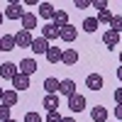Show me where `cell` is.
Returning a JSON list of instances; mask_svg holds the SVG:
<instances>
[{
    "instance_id": "d4e9b609",
    "label": "cell",
    "mask_w": 122,
    "mask_h": 122,
    "mask_svg": "<svg viewBox=\"0 0 122 122\" xmlns=\"http://www.w3.org/2000/svg\"><path fill=\"white\" fill-rule=\"evenodd\" d=\"M110 29H112V32H122V17H112V20H110Z\"/></svg>"
},
{
    "instance_id": "7402d4cb",
    "label": "cell",
    "mask_w": 122,
    "mask_h": 122,
    "mask_svg": "<svg viewBox=\"0 0 122 122\" xmlns=\"http://www.w3.org/2000/svg\"><path fill=\"white\" fill-rule=\"evenodd\" d=\"M15 103H17V90H5V93H3V105L12 107Z\"/></svg>"
},
{
    "instance_id": "4fadbf2b",
    "label": "cell",
    "mask_w": 122,
    "mask_h": 122,
    "mask_svg": "<svg viewBox=\"0 0 122 122\" xmlns=\"http://www.w3.org/2000/svg\"><path fill=\"white\" fill-rule=\"evenodd\" d=\"M61 61H64L66 66H73L78 61V51L76 49H66V51H61Z\"/></svg>"
},
{
    "instance_id": "74e56055",
    "label": "cell",
    "mask_w": 122,
    "mask_h": 122,
    "mask_svg": "<svg viewBox=\"0 0 122 122\" xmlns=\"http://www.w3.org/2000/svg\"><path fill=\"white\" fill-rule=\"evenodd\" d=\"M5 122H15V120H5Z\"/></svg>"
},
{
    "instance_id": "7a4b0ae2",
    "label": "cell",
    "mask_w": 122,
    "mask_h": 122,
    "mask_svg": "<svg viewBox=\"0 0 122 122\" xmlns=\"http://www.w3.org/2000/svg\"><path fill=\"white\" fill-rule=\"evenodd\" d=\"M83 107H86V98H83V95L73 93V95L68 98V110H71V112H81Z\"/></svg>"
},
{
    "instance_id": "4316f807",
    "label": "cell",
    "mask_w": 122,
    "mask_h": 122,
    "mask_svg": "<svg viewBox=\"0 0 122 122\" xmlns=\"http://www.w3.org/2000/svg\"><path fill=\"white\" fill-rule=\"evenodd\" d=\"M25 122H42V115H39V112H27Z\"/></svg>"
},
{
    "instance_id": "e0dca14e",
    "label": "cell",
    "mask_w": 122,
    "mask_h": 122,
    "mask_svg": "<svg viewBox=\"0 0 122 122\" xmlns=\"http://www.w3.org/2000/svg\"><path fill=\"white\" fill-rule=\"evenodd\" d=\"M12 86H15V90H27V88H29V76L17 73V76L12 78Z\"/></svg>"
},
{
    "instance_id": "5bb4252c",
    "label": "cell",
    "mask_w": 122,
    "mask_h": 122,
    "mask_svg": "<svg viewBox=\"0 0 122 122\" xmlns=\"http://www.w3.org/2000/svg\"><path fill=\"white\" fill-rule=\"evenodd\" d=\"M39 15H42L44 20H54L56 10H54V5H51V3H39Z\"/></svg>"
},
{
    "instance_id": "e575fe53",
    "label": "cell",
    "mask_w": 122,
    "mask_h": 122,
    "mask_svg": "<svg viewBox=\"0 0 122 122\" xmlns=\"http://www.w3.org/2000/svg\"><path fill=\"white\" fill-rule=\"evenodd\" d=\"M3 20H5V15H3V12H0V25H3Z\"/></svg>"
},
{
    "instance_id": "9a60e30c",
    "label": "cell",
    "mask_w": 122,
    "mask_h": 122,
    "mask_svg": "<svg viewBox=\"0 0 122 122\" xmlns=\"http://www.w3.org/2000/svg\"><path fill=\"white\" fill-rule=\"evenodd\" d=\"M86 86H88L90 90H100V88H103V76H98V73H90V76L86 78Z\"/></svg>"
},
{
    "instance_id": "f546056e",
    "label": "cell",
    "mask_w": 122,
    "mask_h": 122,
    "mask_svg": "<svg viewBox=\"0 0 122 122\" xmlns=\"http://www.w3.org/2000/svg\"><path fill=\"white\" fill-rule=\"evenodd\" d=\"M78 10H86V7H90V0H76V3H73Z\"/></svg>"
},
{
    "instance_id": "ab89813d",
    "label": "cell",
    "mask_w": 122,
    "mask_h": 122,
    "mask_svg": "<svg viewBox=\"0 0 122 122\" xmlns=\"http://www.w3.org/2000/svg\"><path fill=\"white\" fill-rule=\"evenodd\" d=\"M120 39H122V34H120Z\"/></svg>"
},
{
    "instance_id": "8d00e7d4",
    "label": "cell",
    "mask_w": 122,
    "mask_h": 122,
    "mask_svg": "<svg viewBox=\"0 0 122 122\" xmlns=\"http://www.w3.org/2000/svg\"><path fill=\"white\" fill-rule=\"evenodd\" d=\"M0 51H3V42H0Z\"/></svg>"
},
{
    "instance_id": "5b68a950",
    "label": "cell",
    "mask_w": 122,
    "mask_h": 122,
    "mask_svg": "<svg viewBox=\"0 0 122 122\" xmlns=\"http://www.w3.org/2000/svg\"><path fill=\"white\" fill-rule=\"evenodd\" d=\"M37 68L39 66H37L34 59H22V61H20V73H22V76H32Z\"/></svg>"
},
{
    "instance_id": "2e32d148",
    "label": "cell",
    "mask_w": 122,
    "mask_h": 122,
    "mask_svg": "<svg viewBox=\"0 0 122 122\" xmlns=\"http://www.w3.org/2000/svg\"><path fill=\"white\" fill-rule=\"evenodd\" d=\"M90 117H93L95 122H107V110L103 105H95L93 110H90Z\"/></svg>"
},
{
    "instance_id": "30bf717a",
    "label": "cell",
    "mask_w": 122,
    "mask_h": 122,
    "mask_svg": "<svg viewBox=\"0 0 122 122\" xmlns=\"http://www.w3.org/2000/svg\"><path fill=\"white\" fill-rule=\"evenodd\" d=\"M42 105L46 107V112H56L59 110V95H44Z\"/></svg>"
},
{
    "instance_id": "836d02e7",
    "label": "cell",
    "mask_w": 122,
    "mask_h": 122,
    "mask_svg": "<svg viewBox=\"0 0 122 122\" xmlns=\"http://www.w3.org/2000/svg\"><path fill=\"white\" fill-rule=\"evenodd\" d=\"M61 122H76L73 117H64V120H61Z\"/></svg>"
},
{
    "instance_id": "d590c367",
    "label": "cell",
    "mask_w": 122,
    "mask_h": 122,
    "mask_svg": "<svg viewBox=\"0 0 122 122\" xmlns=\"http://www.w3.org/2000/svg\"><path fill=\"white\" fill-rule=\"evenodd\" d=\"M3 93H5V90H3V88H0V100H3Z\"/></svg>"
},
{
    "instance_id": "d6a6232c",
    "label": "cell",
    "mask_w": 122,
    "mask_h": 122,
    "mask_svg": "<svg viewBox=\"0 0 122 122\" xmlns=\"http://www.w3.org/2000/svg\"><path fill=\"white\" fill-rule=\"evenodd\" d=\"M117 78H120V83H122V66L117 68Z\"/></svg>"
},
{
    "instance_id": "ffe728a7",
    "label": "cell",
    "mask_w": 122,
    "mask_h": 122,
    "mask_svg": "<svg viewBox=\"0 0 122 122\" xmlns=\"http://www.w3.org/2000/svg\"><path fill=\"white\" fill-rule=\"evenodd\" d=\"M44 90H46V95H56L59 93V81L56 78H46L44 81Z\"/></svg>"
},
{
    "instance_id": "1f68e13d",
    "label": "cell",
    "mask_w": 122,
    "mask_h": 122,
    "mask_svg": "<svg viewBox=\"0 0 122 122\" xmlns=\"http://www.w3.org/2000/svg\"><path fill=\"white\" fill-rule=\"evenodd\" d=\"M115 117H117V122H122V105L115 107Z\"/></svg>"
},
{
    "instance_id": "44dd1931",
    "label": "cell",
    "mask_w": 122,
    "mask_h": 122,
    "mask_svg": "<svg viewBox=\"0 0 122 122\" xmlns=\"http://www.w3.org/2000/svg\"><path fill=\"white\" fill-rule=\"evenodd\" d=\"M0 42H3V51H12L15 49V37L12 34H0Z\"/></svg>"
},
{
    "instance_id": "484cf974",
    "label": "cell",
    "mask_w": 122,
    "mask_h": 122,
    "mask_svg": "<svg viewBox=\"0 0 122 122\" xmlns=\"http://www.w3.org/2000/svg\"><path fill=\"white\" fill-rule=\"evenodd\" d=\"M5 120H10V107L0 103V122H5Z\"/></svg>"
},
{
    "instance_id": "603a6c76",
    "label": "cell",
    "mask_w": 122,
    "mask_h": 122,
    "mask_svg": "<svg viewBox=\"0 0 122 122\" xmlns=\"http://www.w3.org/2000/svg\"><path fill=\"white\" fill-rule=\"evenodd\" d=\"M83 29H86V32H95V29H98V20L95 17H86L83 20Z\"/></svg>"
},
{
    "instance_id": "f35d334b",
    "label": "cell",
    "mask_w": 122,
    "mask_h": 122,
    "mask_svg": "<svg viewBox=\"0 0 122 122\" xmlns=\"http://www.w3.org/2000/svg\"><path fill=\"white\" fill-rule=\"evenodd\" d=\"M120 61H122V51H120Z\"/></svg>"
},
{
    "instance_id": "9c48e42d",
    "label": "cell",
    "mask_w": 122,
    "mask_h": 122,
    "mask_svg": "<svg viewBox=\"0 0 122 122\" xmlns=\"http://www.w3.org/2000/svg\"><path fill=\"white\" fill-rule=\"evenodd\" d=\"M39 37H44L46 42H51V39H59V29H56L51 22H49V25H44V27H42V34H39Z\"/></svg>"
},
{
    "instance_id": "8992f818",
    "label": "cell",
    "mask_w": 122,
    "mask_h": 122,
    "mask_svg": "<svg viewBox=\"0 0 122 122\" xmlns=\"http://www.w3.org/2000/svg\"><path fill=\"white\" fill-rule=\"evenodd\" d=\"M59 37L64 39V42H73V39L78 37V29H76L73 25H66V27H61V29H59Z\"/></svg>"
},
{
    "instance_id": "d6986e66",
    "label": "cell",
    "mask_w": 122,
    "mask_h": 122,
    "mask_svg": "<svg viewBox=\"0 0 122 122\" xmlns=\"http://www.w3.org/2000/svg\"><path fill=\"white\" fill-rule=\"evenodd\" d=\"M56 29H61V27H66L68 25V15L64 12V10H56V15H54V22H51Z\"/></svg>"
},
{
    "instance_id": "52a82bcc",
    "label": "cell",
    "mask_w": 122,
    "mask_h": 122,
    "mask_svg": "<svg viewBox=\"0 0 122 122\" xmlns=\"http://www.w3.org/2000/svg\"><path fill=\"white\" fill-rule=\"evenodd\" d=\"M17 73H20L17 66H15V64H10V61H5V64L0 66V78H10V81H12Z\"/></svg>"
},
{
    "instance_id": "4dcf8cb0",
    "label": "cell",
    "mask_w": 122,
    "mask_h": 122,
    "mask_svg": "<svg viewBox=\"0 0 122 122\" xmlns=\"http://www.w3.org/2000/svg\"><path fill=\"white\" fill-rule=\"evenodd\" d=\"M115 103H117V105H122V88H117V90H115Z\"/></svg>"
},
{
    "instance_id": "83f0119b",
    "label": "cell",
    "mask_w": 122,
    "mask_h": 122,
    "mask_svg": "<svg viewBox=\"0 0 122 122\" xmlns=\"http://www.w3.org/2000/svg\"><path fill=\"white\" fill-rule=\"evenodd\" d=\"M90 5H93V7L98 10V12H103V10H107V3H105V0H95V3H90Z\"/></svg>"
},
{
    "instance_id": "7c38bea8",
    "label": "cell",
    "mask_w": 122,
    "mask_h": 122,
    "mask_svg": "<svg viewBox=\"0 0 122 122\" xmlns=\"http://www.w3.org/2000/svg\"><path fill=\"white\" fill-rule=\"evenodd\" d=\"M117 42H120V34H117V32H112V29H107V32L103 34V44H105V46L115 49V46H117Z\"/></svg>"
},
{
    "instance_id": "8fae6325",
    "label": "cell",
    "mask_w": 122,
    "mask_h": 122,
    "mask_svg": "<svg viewBox=\"0 0 122 122\" xmlns=\"http://www.w3.org/2000/svg\"><path fill=\"white\" fill-rule=\"evenodd\" d=\"M34 27H37V15L25 12V15H22V29H25V32H32Z\"/></svg>"
},
{
    "instance_id": "ba28073f",
    "label": "cell",
    "mask_w": 122,
    "mask_h": 122,
    "mask_svg": "<svg viewBox=\"0 0 122 122\" xmlns=\"http://www.w3.org/2000/svg\"><path fill=\"white\" fill-rule=\"evenodd\" d=\"M29 49H32L34 54H46V49H49V42H46L44 37H37V39H32V46H29Z\"/></svg>"
},
{
    "instance_id": "cb8c5ba5",
    "label": "cell",
    "mask_w": 122,
    "mask_h": 122,
    "mask_svg": "<svg viewBox=\"0 0 122 122\" xmlns=\"http://www.w3.org/2000/svg\"><path fill=\"white\" fill-rule=\"evenodd\" d=\"M95 20H98V25H100V22H107V25H110V20H112V12H110V10H103V12H98V17H95Z\"/></svg>"
},
{
    "instance_id": "ac0fdd59",
    "label": "cell",
    "mask_w": 122,
    "mask_h": 122,
    "mask_svg": "<svg viewBox=\"0 0 122 122\" xmlns=\"http://www.w3.org/2000/svg\"><path fill=\"white\" fill-rule=\"evenodd\" d=\"M44 56H46L49 64H59V61H61V49H59V46H49Z\"/></svg>"
},
{
    "instance_id": "277c9868",
    "label": "cell",
    "mask_w": 122,
    "mask_h": 122,
    "mask_svg": "<svg viewBox=\"0 0 122 122\" xmlns=\"http://www.w3.org/2000/svg\"><path fill=\"white\" fill-rule=\"evenodd\" d=\"M22 15H25V10H22L20 3H10L7 10H5V17L7 20H22Z\"/></svg>"
},
{
    "instance_id": "3957f363",
    "label": "cell",
    "mask_w": 122,
    "mask_h": 122,
    "mask_svg": "<svg viewBox=\"0 0 122 122\" xmlns=\"http://www.w3.org/2000/svg\"><path fill=\"white\" fill-rule=\"evenodd\" d=\"M12 37H15V46H20V49L32 46V34L25 32V29H20V32H17V34H12Z\"/></svg>"
},
{
    "instance_id": "f1b7e54d",
    "label": "cell",
    "mask_w": 122,
    "mask_h": 122,
    "mask_svg": "<svg viewBox=\"0 0 122 122\" xmlns=\"http://www.w3.org/2000/svg\"><path fill=\"white\" fill-rule=\"evenodd\" d=\"M61 120H64V117L59 115V110H56V112H49V115H46V122H61Z\"/></svg>"
},
{
    "instance_id": "6da1fadb",
    "label": "cell",
    "mask_w": 122,
    "mask_h": 122,
    "mask_svg": "<svg viewBox=\"0 0 122 122\" xmlns=\"http://www.w3.org/2000/svg\"><path fill=\"white\" fill-rule=\"evenodd\" d=\"M76 93V83L71 78H64V81H59V95H66V98H71Z\"/></svg>"
}]
</instances>
